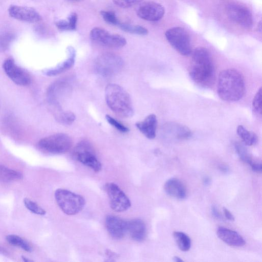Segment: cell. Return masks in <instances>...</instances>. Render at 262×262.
Wrapping results in <instances>:
<instances>
[{"mask_svg":"<svg viewBox=\"0 0 262 262\" xmlns=\"http://www.w3.org/2000/svg\"><path fill=\"white\" fill-rule=\"evenodd\" d=\"M189 74L200 86L208 87L212 84L214 68L210 53L205 48L199 47L193 51Z\"/></svg>","mask_w":262,"mask_h":262,"instance_id":"cell-1","label":"cell"},{"mask_svg":"<svg viewBox=\"0 0 262 262\" xmlns=\"http://www.w3.org/2000/svg\"><path fill=\"white\" fill-rule=\"evenodd\" d=\"M245 91L244 78L239 71L228 69L220 73L217 94L221 99L228 102L238 101L244 96Z\"/></svg>","mask_w":262,"mask_h":262,"instance_id":"cell-2","label":"cell"},{"mask_svg":"<svg viewBox=\"0 0 262 262\" xmlns=\"http://www.w3.org/2000/svg\"><path fill=\"white\" fill-rule=\"evenodd\" d=\"M105 96L108 106L116 114L123 118L132 116L134 111L132 100L122 87L110 83L105 88Z\"/></svg>","mask_w":262,"mask_h":262,"instance_id":"cell-3","label":"cell"},{"mask_svg":"<svg viewBox=\"0 0 262 262\" xmlns=\"http://www.w3.org/2000/svg\"><path fill=\"white\" fill-rule=\"evenodd\" d=\"M55 199L61 210L69 215L79 213L85 203L82 196L64 189H57L55 192Z\"/></svg>","mask_w":262,"mask_h":262,"instance_id":"cell-4","label":"cell"},{"mask_svg":"<svg viewBox=\"0 0 262 262\" xmlns=\"http://www.w3.org/2000/svg\"><path fill=\"white\" fill-rule=\"evenodd\" d=\"M72 145L70 137L63 133L50 135L38 142V147L41 151L51 154H64L69 150Z\"/></svg>","mask_w":262,"mask_h":262,"instance_id":"cell-5","label":"cell"},{"mask_svg":"<svg viewBox=\"0 0 262 262\" xmlns=\"http://www.w3.org/2000/svg\"><path fill=\"white\" fill-rule=\"evenodd\" d=\"M123 61L119 56L111 53L100 55L95 62V69L103 76H111L121 71Z\"/></svg>","mask_w":262,"mask_h":262,"instance_id":"cell-6","label":"cell"},{"mask_svg":"<svg viewBox=\"0 0 262 262\" xmlns=\"http://www.w3.org/2000/svg\"><path fill=\"white\" fill-rule=\"evenodd\" d=\"M74 158L95 172L101 170L102 165L97 158L91 144L87 141L79 142L73 151Z\"/></svg>","mask_w":262,"mask_h":262,"instance_id":"cell-7","label":"cell"},{"mask_svg":"<svg viewBox=\"0 0 262 262\" xmlns=\"http://www.w3.org/2000/svg\"><path fill=\"white\" fill-rule=\"evenodd\" d=\"M165 35L168 42L180 54L187 56L191 53L190 37L184 28L180 27L171 28L166 31Z\"/></svg>","mask_w":262,"mask_h":262,"instance_id":"cell-8","label":"cell"},{"mask_svg":"<svg viewBox=\"0 0 262 262\" xmlns=\"http://www.w3.org/2000/svg\"><path fill=\"white\" fill-rule=\"evenodd\" d=\"M90 37L95 42L107 48L120 49L125 46L126 40L122 36L112 34L104 28L95 27L90 32Z\"/></svg>","mask_w":262,"mask_h":262,"instance_id":"cell-9","label":"cell"},{"mask_svg":"<svg viewBox=\"0 0 262 262\" xmlns=\"http://www.w3.org/2000/svg\"><path fill=\"white\" fill-rule=\"evenodd\" d=\"M111 208L116 212H124L128 210L131 203L126 194L115 183H108L105 185Z\"/></svg>","mask_w":262,"mask_h":262,"instance_id":"cell-10","label":"cell"},{"mask_svg":"<svg viewBox=\"0 0 262 262\" xmlns=\"http://www.w3.org/2000/svg\"><path fill=\"white\" fill-rule=\"evenodd\" d=\"M228 17L236 24L244 28H251L253 17L250 11L246 7L237 4L227 6L226 9Z\"/></svg>","mask_w":262,"mask_h":262,"instance_id":"cell-11","label":"cell"},{"mask_svg":"<svg viewBox=\"0 0 262 262\" xmlns=\"http://www.w3.org/2000/svg\"><path fill=\"white\" fill-rule=\"evenodd\" d=\"M3 69L8 77L15 84L26 86L31 83L30 75L18 66L13 59L9 58L6 59L3 63Z\"/></svg>","mask_w":262,"mask_h":262,"instance_id":"cell-12","label":"cell"},{"mask_svg":"<svg viewBox=\"0 0 262 262\" xmlns=\"http://www.w3.org/2000/svg\"><path fill=\"white\" fill-rule=\"evenodd\" d=\"M165 10L161 4L154 2L142 3L137 9V14L141 18L150 21H157L164 16Z\"/></svg>","mask_w":262,"mask_h":262,"instance_id":"cell-13","label":"cell"},{"mask_svg":"<svg viewBox=\"0 0 262 262\" xmlns=\"http://www.w3.org/2000/svg\"><path fill=\"white\" fill-rule=\"evenodd\" d=\"M8 13L14 18L28 23H36L42 19L36 10L28 7L11 5L8 9Z\"/></svg>","mask_w":262,"mask_h":262,"instance_id":"cell-14","label":"cell"},{"mask_svg":"<svg viewBox=\"0 0 262 262\" xmlns=\"http://www.w3.org/2000/svg\"><path fill=\"white\" fill-rule=\"evenodd\" d=\"M105 223L108 233L115 239L123 238L127 232V222L118 216L108 215Z\"/></svg>","mask_w":262,"mask_h":262,"instance_id":"cell-15","label":"cell"},{"mask_svg":"<svg viewBox=\"0 0 262 262\" xmlns=\"http://www.w3.org/2000/svg\"><path fill=\"white\" fill-rule=\"evenodd\" d=\"M216 234L222 241L231 246L242 247L246 243L243 237L237 232L226 228H218Z\"/></svg>","mask_w":262,"mask_h":262,"instance_id":"cell-16","label":"cell"},{"mask_svg":"<svg viewBox=\"0 0 262 262\" xmlns=\"http://www.w3.org/2000/svg\"><path fill=\"white\" fill-rule=\"evenodd\" d=\"M67 52L68 58L55 67L45 70L44 74L48 76H54L65 72L71 69L75 62L76 52L73 47L69 46L67 48Z\"/></svg>","mask_w":262,"mask_h":262,"instance_id":"cell-17","label":"cell"},{"mask_svg":"<svg viewBox=\"0 0 262 262\" xmlns=\"http://www.w3.org/2000/svg\"><path fill=\"white\" fill-rule=\"evenodd\" d=\"M164 188L166 193L171 197L183 199L186 196V188L183 182L177 178L168 179L165 182Z\"/></svg>","mask_w":262,"mask_h":262,"instance_id":"cell-18","label":"cell"},{"mask_svg":"<svg viewBox=\"0 0 262 262\" xmlns=\"http://www.w3.org/2000/svg\"><path fill=\"white\" fill-rule=\"evenodd\" d=\"M127 232L133 240L137 242L143 241L146 234V225L140 219L130 220L127 222Z\"/></svg>","mask_w":262,"mask_h":262,"instance_id":"cell-19","label":"cell"},{"mask_svg":"<svg viewBox=\"0 0 262 262\" xmlns=\"http://www.w3.org/2000/svg\"><path fill=\"white\" fill-rule=\"evenodd\" d=\"M136 125L146 138L152 139L156 135L157 119L154 114H150L143 121L136 123Z\"/></svg>","mask_w":262,"mask_h":262,"instance_id":"cell-20","label":"cell"},{"mask_svg":"<svg viewBox=\"0 0 262 262\" xmlns=\"http://www.w3.org/2000/svg\"><path fill=\"white\" fill-rule=\"evenodd\" d=\"M235 151L240 159L244 162L249 165L252 170L256 172L261 171V163L255 161L248 149L242 144L236 142L234 144Z\"/></svg>","mask_w":262,"mask_h":262,"instance_id":"cell-21","label":"cell"},{"mask_svg":"<svg viewBox=\"0 0 262 262\" xmlns=\"http://www.w3.org/2000/svg\"><path fill=\"white\" fill-rule=\"evenodd\" d=\"M165 129L168 135H173L178 139H188L191 136V130L187 127L180 124H167Z\"/></svg>","mask_w":262,"mask_h":262,"instance_id":"cell-22","label":"cell"},{"mask_svg":"<svg viewBox=\"0 0 262 262\" xmlns=\"http://www.w3.org/2000/svg\"><path fill=\"white\" fill-rule=\"evenodd\" d=\"M23 176L19 171L0 164V181L7 183L22 179Z\"/></svg>","mask_w":262,"mask_h":262,"instance_id":"cell-23","label":"cell"},{"mask_svg":"<svg viewBox=\"0 0 262 262\" xmlns=\"http://www.w3.org/2000/svg\"><path fill=\"white\" fill-rule=\"evenodd\" d=\"M236 132L245 145L251 146L256 143L257 137L256 134L248 130L243 125L238 126Z\"/></svg>","mask_w":262,"mask_h":262,"instance_id":"cell-24","label":"cell"},{"mask_svg":"<svg viewBox=\"0 0 262 262\" xmlns=\"http://www.w3.org/2000/svg\"><path fill=\"white\" fill-rule=\"evenodd\" d=\"M174 241L182 251H187L191 247V239L185 233L180 231H174L173 233Z\"/></svg>","mask_w":262,"mask_h":262,"instance_id":"cell-25","label":"cell"},{"mask_svg":"<svg viewBox=\"0 0 262 262\" xmlns=\"http://www.w3.org/2000/svg\"><path fill=\"white\" fill-rule=\"evenodd\" d=\"M7 241L11 245L21 248L27 252H31L32 248L30 245L20 236L10 234L6 236Z\"/></svg>","mask_w":262,"mask_h":262,"instance_id":"cell-26","label":"cell"},{"mask_svg":"<svg viewBox=\"0 0 262 262\" xmlns=\"http://www.w3.org/2000/svg\"><path fill=\"white\" fill-rule=\"evenodd\" d=\"M118 25L123 31L132 34L146 35L148 32L146 28L139 25H133L126 23H120Z\"/></svg>","mask_w":262,"mask_h":262,"instance_id":"cell-27","label":"cell"},{"mask_svg":"<svg viewBox=\"0 0 262 262\" xmlns=\"http://www.w3.org/2000/svg\"><path fill=\"white\" fill-rule=\"evenodd\" d=\"M24 203L25 207L33 213L39 215H44L46 214V211L42 208L35 202L28 198L24 199Z\"/></svg>","mask_w":262,"mask_h":262,"instance_id":"cell-28","label":"cell"},{"mask_svg":"<svg viewBox=\"0 0 262 262\" xmlns=\"http://www.w3.org/2000/svg\"><path fill=\"white\" fill-rule=\"evenodd\" d=\"M14 38V35L12 33L6 32L0 35V51H6Z\"/></svg>","mask_w":262,"mask_h":262,"instance_id":"cell-29","label":"cell"},{"mask_svg":"<svg viewBox=\"0 0 262 262\" xmlns=\"http://www.w3.org/2000/svg\"><path fill=\"white\" fill-rule=\"evenodd\" d=\"M57 120L66 125L71 124L75 120V115L71 112H60L57 116Z\"/></svg>","mask_w":262,"mask_h":262,"instance_id":"cell-30","label":"cell"},{"mask_svg":"<svg viewBox=\"0 0 262 262\" xmlns=\"http://www.w3.org/2000/svg\"><path fill=\"white\" fill-rule=\"evenodd\" d=\"M100 14L107 23L113 25H118L120 23L115 12L111 11H101Z\"/></svg>","mask_w":262,"mask_h":262,"instance_id":"cell-31","label":"cell"},{"mask_svg":"<svg viewBox=\"0 0 262 262\" xmlns=\"http://www.w3.org/2000/svg\"><path fill=\"white\" fill-rule=\"evenodd\" d=\"M261 88H260L255 95L252 101V108L255 113L261 114Z\"/></svg>","mask_w":262,"mask_h":262,"instance_id":"cell-32","label":"cell"},{"mask_svg":"<svg viewBox=\"0 0 262 262\" xmlns=\"http://www.w3.org/2000/svg\"><path fill=\"white\" fill-rule=\"evenodd\" d=\"M106 119L107 121L114 127H115L117 130L120 132L125 133L127 132L129 130L128 127L125 126L124 124L118 121L117 120L113 118L111 116L108 115H106L105 116Z\"/></svg>","mask_w":262,"mask_h":262,"instance_id":"cell-33","label":"cell"},{"mask_svg":"<svg viewBox=\"0 0 262 262\" xmlns=\"http://www.w3.org/2000/svg\"><path fill=\"white\" fill-rule=\"evenodd\" d=\"M142 0H113L114 3L120 7L126 8L139 3Z\"/></svg>","mask_w":262,"mask_h":262,"instance_id":"cell-34","label":"cell"},{"mask_svg":"<svg viewBox=\"0 0 262 262\" xmlns=\"http://www.w3.org/2000/svg\"><path fill=\"white\" fill-rule=\"evenodd\" d=\"M55 25L58 29L60 31H72L68 19L57 21L56 22Z\"/></svg>","mask_w":262,"mask_h":262,"instance_id":"cell-35","label":"cell"},{"mask_svg":"<svg viewBox=\"0 0 262 262\" xmlns=\"http://www.w3.org/2000/svg\"><path fill=\"white\" fill-rule=\"evenodd\" d=\"M78 16L76 13L72 12L68 16V20L69 22L72 31L76 28Z\"/></svg>","mask_w":262,"mask_h":262,"instance_id":"cell-36","label":"cell"},{"mask_svg":"<svg viewBox=\"0 0 262 262\" xmlns=\"http://www.w3.org/2000/svg\"><path fill=\"white\" fill-rule=\"evenodd\" d=\"M211 213L214 218L223 220V217L222 216L217 208L215 205H212L211 208Z\"/></svg>","mask_w":262,"mask_h":262,"instance_id":"cell-37","label":"cell"},{"mask_svg":"<svg viewBox=\"0 0 262 262\" xmlns=\"http://www.w3.org/2000/svg\"><path fill=\"white\" fill-rule=\"evenodd\" d=\"M223 212L225 217L229 221H234V217L233 215L227 208H223Z\"/></svg>","mask_w":262,"mask_h":262,"instance_id":"cell-38","label":"cell"},{"mask_svg":"<svg viewBox=\"0 0 262 262\" xmlns=\"http://www.w3.org/2000/svg\"><path fill=\"white\" fill-rule=\"evenodd\" d=\"M219 168L220 171H222L224 173H227L229 171L228 167L225 165H220L219 166Z\"/></svg>","mask_w":262,"mask_h":262,"instance_id":"cell-39","label":"cell"},{"mask_svg":"<svg viewBox=\"0 0 262 262\" xmlns=\"http://www.w3.org/2000/svg\"><path fill=\"white\" fill-rule=\"evenodd\" d=\"M211 180L208 177H205L203 179V183L205 185H209L210 184Z\"/></svg>","mask_w":262,"mask_h":262,"instance_id":"cell-40","label":"cell"},{"mask_svg":"<svg viewBox=\"0 0 262 262\" xmlns=\"http://www.w3.org/2000/svg\"><path fill=\"white\" fill-rule=\"evenodd\" d=\"M173 260L174 261H176V262H181V261H183V260L179 257L178 256H174L173 257Z\"/></svg>","mask_w":262,"mask_h":262,"instance_id":"cell-41","label":"cell"},{"mask_svg":"<svg viewBox=\"0 0 262 262\" xmlns=\"http://www.w3.org/2000/svg\"><path fill=\"white\" fill-rule=\"evenodd\" d=\"M21 258L23 259V260L24 261H32V260H30L27 258H26V257L24 256H21Z\"/></svg>","mask_w":262,"mask_h":262,"instance_id":"cell-42","label":"cell"}]
</instances>
